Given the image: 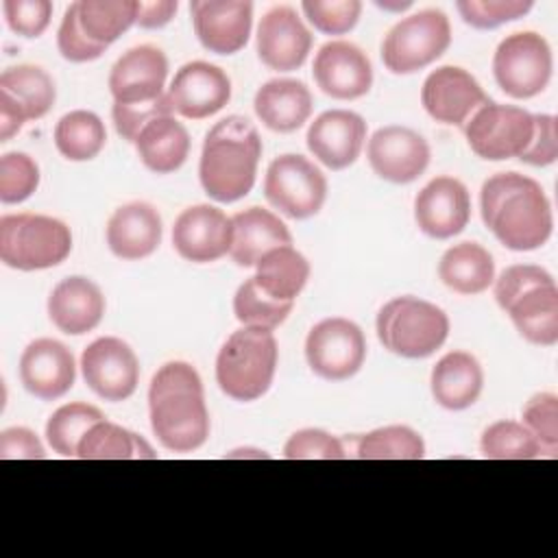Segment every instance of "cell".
<instances>
[{"instance_id":"obj_1","label":"cell","mask_w":558,"mask_h":558,"mask_svg":"<svg viewBox=\"0 0 558 558\" xmlns=\"http://www.w3.org/2000/svg\"><path fill=\"white\" fill-rule=\"evenodd\" d=\"M484 225L510 251L543 246L554 229L551 205L534 179L519 172H499L484 181L480 192Z\"/></svg>"},{"instance_id":"obj_43","label":"cell","mask_w":558,"mask_h":558,"mask_svg":"<svg viewBox=\"0 0 558 558\" xmlns=\"http://www.w3.org/2000/svg\"><path fill=\"white\" fill-rule=\"evenodd\" d=\"M301 7L314 28L325 35L349 33L362 13V2L357 0H305Z\"/></svg>"},{"instance_id":"obj_10","label":"cell","mask_w":558,"mask_h":558,"mask_svg":"<svg viewBox=\"0 0 558 558\" xmlns=\"http://www.w3.org/2000/svg\"><path fill=\"white\" fill-rule=\"evenodd\" d=\"M266 201L288 218L303 220L320 211L327 198L325 174L303 155H279L264 179Z\"/></svg>"},{"instance_id":"obj_15","label":"cell","mask_w":558,"mask_h":558,"mask_svg":"<svg viewBox=\"0 0 558 558\" xmlns=\"http://www.w3.org/2000/svg\"><path fill=\"white\" fill-rule=\"evenodd\" d=\"M366 157L379 179L390 183H412L429 163V146L416 131L390 124L371 135Z\"/></svg>"},{"instance_id":"obj_26","label":"cell","mask_w":558,"mask_h":558,"mask_svg":"<svg viewBox=\"0 0 558 558\" xmlns=\"http://www.w3.org/2000/svg\"><path fill=\"white\" fill-rule=\"evenodd\" d=\"M105 314V296L87 277H68L59 281L48 296V316L52 325L68 333L81 336L98 327Z\"/></svg>"},{"instance_id":"obj_30","label":"cell","mask_w":558,"mask_h":558,"mask_svg":"<svg viewBox=\"0 0 558 558\" xmlns=\"http://www.w3.org/2000/svg\"><path fill=\"white\" fill-rule=\"evenodd\" d=\"M429 386L438 405L447 410H466L482 395L484 371L471 353L451 351L436 362Z\"/></svg>"},{"instance_id":"obj_39","label":"cell","mask_w":558,"mask_h":558,"mask_svg":"<svg viewBox=\"0 0 558 558\" xmlns=\"http://www.w3.org/2000/svg\"><path fill=\"white\" fill-rule=\"evenodd\" d=\"M480 449L488 460H534L545 453L534 434L517 421H497L482 434Z\"/></svg>"},{"instance_id":"obj_28","label":"cell","mask_w":558,"mask_h":558,"mask_svg":"<svg viewBox=\"0 0 558 558\" xmlns=\"http://www.w3.org/2000/svg\"><path fill=\"white\" fill-rule=\"evenodd\" d=\"M233 240H231V259L238 266H255L262 255L275 246L292 244L288 227L264 207H248L231 216Z\"/></svg>"},{"instance_id":"obj_49","label":"cell","mask_w":558,"mask_h":558,"mask_svg":"<svg viewBox=\"0 0 558 558\" xmlns=\"http://www.w3.org/2000/svg\"><path fill=\"white\" fill-rule=\"evenodd\" d=\"M523 163L530 166H551L558 159V129L556 118L549 113L534 116V131L532 140L525 146V150L519 155Z\"/></svg>"},{"instance_id":"obj_24","label":"cell","mask_w":558,"mask_h":558,"mask_svg":"<svg viewBox=\"0 0 558 558\" xmlns=\"http://www.w3.org/2000/svg\"><path fill=\"white\" fill-rule=\"evenodd\" d=\"M312 48V33L290 7L270 9L257 26V54L264 65L279 72L299 70Z\"/></svg>"},{"instance_id":"obj_37","label":"cell","mask_w":558,"mask_h":558,"mask_svg":"<svg viewBox=\"0 0 558 558\" xmlns=\"http://www.w3.org/2000/svg\"><path fill=\"white\" fill-rule=\"evenodd\" d=\"M107 142L102 120L87 109L65 113L54 126V146L70 161L94 159Z\"/></svg>"},{"instance_id":"obj_34","label":"cell","mask_w":558,"mask_h":558,"mask_svg":"<svg viewBox=\"0 0 558 558\" xmlns=\"http://www.w3.org/2000/svg\"><path fill=\"white\" fill-rule=\"evenodd\" d=\"M76 458L81 460H153L157 453L137 434L111 423L98 421L81 438Z\"/></svg>"},{"instance_id":"obj_46","label":"cell","mask_w":558,"mask_h":558,"mask_svg":"<svg viewBox=\"0 0 558 558\" xmlns=\"http://www.w3.org/2000/svg\"><path fill=\"white\" fill-rule=\"evenodd\" d=\"M161 116H172V105L168 100V94H163L161 98L157 100H150V102H135V105H120V102H113V109H111V118H113V124H116V131L135 144L140 131L155 118H161Z\"/></svg>"},{"instance_id":"obj_2","label":"cell","mask_w":558,"mask_h":558,"mask_svg":"<svg viewBox=\"0 0 558 558\" xmlns=\"http://www.w3.org/2000/svg\"><path fill=\"white\" fill-rule=\"evenodd\" d=\"M150 427L170 451H194L209 436L203 381L187 362H168L150 379Z\"/></svg>"},{"instance_id":"obj_20","label":"cell","mask_w":558,"mask_h":558,"mask_svg":"<svg viewBox=\"0 0 558 558\" xmlns=\"http://www.w3.org/2000/svg\"><path fill=\"white\" fill-rule=\"evenodd\" d=\"M312 72L320 92L338 100L360 98L373 85V65L366 52L342 39L320 46Z\"/></svg>"},{"instance_id":"obj_35","label":"cell","mask_w":558,"mask_h":558,"mask_svg":"<svg viewBox=\"0 0 558 558\" xmlns=\"http://www.w3.org/2000/svg\"><path fill=\"white\" fill-rule=\"evenodd\" d=\"M349 458L360 460H421L425 442L418 432L408 425H388L364 436L344 438Z\"/></svg>"},{"instance_id":"obj_5","label":"cell","mask_w":558,"mask_h":558,"mask_svg":"<svg viewBox=\"0 0 558 558\" xmlns=\"http://www.w3.org/2000/svg\"><path fill=\"white\" fill-rule=\"evenodd\" d=\"M277 340L270 329L233 331L216 357V381L235 401H255L268 392L277 371Z\"/></svg>"},{"instance_id":"obj_6","label":"cell","mask_w":558,"mask_h":558,"mask_svg":"<svg viewBox=\"0 0 558 558\" xmlns=\"http://www.w3.org/2000/svg\"><path fill=\"white\" fill-rule=\"evenodd\" d=\"M449 336L447 314L416 296H395L377 314V338L395 355L421 360L436 353Z\"/></svg>"},{"instance_id":"obj_9","label":"cell","mask_w":558,"mask_h":558,"mask_svg":"<svg viewBox=\"0 0 558 558\" xmlns=\"http://www.w3.org/2000/svg\"><path fill=\"white\" fill-rule=\"evenodd\" d=\"M551 48L547 39L534 31L508 35L493 57L495 81L512 98L541 94L551 78Z\"/></svg>"},{"instance_id":"obj_7","label":"cell","mask_w":558,"mask_h":558,"mask_svg":"<svg viewBox=\"0 0 558 558\" xmlns=\"http://www.w3.org/2000/svg\"><path fill=\"white\" fill-rule=\"evenodd\" d=\"M72 251L70 227L41 214L0 218V259L17 270H44L61 264Z\"/></svg>"},{"instance_id":"obj_12","label":"cell","mask_w":558,"mask_h":558,"mask_svg":"<svg viewBox=\"0 0 558 558\" xmlns=\"http://www.w3.org/2000/svg\"><path fill=\"white\" fill-rule=\"evenodd\" d=\"M305 357L310 368L329 381L353 377L366 357L362 329L342 316L316 323L305 338Z\"/></svg>"},{"instance_id":"obj_14","label":"cell","mask_w":558,"mask_h":558,"mask_svg":"<svg viewBox=\"0 0 558 558\" xmlns=\"http://www.w3.org/2000/svg\"><path fill=\"white\" fill-rule=\"evenodd\" d=\"M85 384L105 401L129 399L140 381V362L133 349L113 336L94 340L81 355Z\"/></svg>"},{"instance_id":"obj_47","label":"cell","mask_w":558,"mask_h":558,"mask_svg":"<svg viewBox=\"0 0 558 558\" xmlns=\"http://www.w3.org/2000/svg\"><path fill=\"white\" fill-rule=\"evenodd\" d=\"M2 11L13 33L22 37H39L52 17L50 0H4Z\"/></svg>"},{"instance_id":"obj_18","label":"cell","mask_w":558,"mask_h":558,"mask_svg":"<svg viewBox=\"0 0 558 558\" xmlns=\"http://www.w3.org/2000/svg\"><path fill=\"white\" fill-rule=\"evenodd\" d=\"M421 102L436 122L464 126V122L488 102V98L475 76L466 70L442 65L425 78Z\"/></svg>"},{"instance_id":"obj_13","label":"cell","mask_w":558,"mask_h":558,"mask_svg":"<svg viewBox=\"0 0 558 558\" xmlns=\"http://www.w3.org/2000/svg\"><path fill=\"white\" fill-rule=\"evenodd\" d=\"M57 98L54 81L39 65H13L0 74V142H9L24 122L44 118Z\"/></svg>"},{"instance_id":"obj_17","label":"cell","mask_w":558,"mask_h":558,"mask_svg":"<svg viewBox=\"0 0 558 558\" xmlns=\"http://www.w3.org/2000/svg\"><path fill=\"white\" fill-rule=\"evenodd\" d=\"M231 98V81L214 63L190 61L181 65L168 87L172 111L190 120H203L218 113Z\"/></svg>"},{"instance_id":"obj_38","label":"cell","mask_w":558,"mask_h":558,"mask_svg":"<svg viewBox=\"0 0 558 558\" xmlns=\"http://www.w3.org/2000/svg\"><path fill=\"white\" fill-rule=\"evenodd\" d=\"M102 412L96 405L74 401L65 403L59 410L52 412V416L46 423V440L63 458H74L81 438L87 434V429L102 421Z\"/></svg>"},{"instance_id":"obj_16","label":"cell","mask_w":558,"mask_h":558,"mask_svg":"<svg viewBox=\"0 0 558 558\" xmlns=\"http://www.w3.org/2000/svg\"><path fill=\"white\" fill-rule=\"evenodd\" d=\"M231 218L214 205H194L179 214L172 227V244L177 253L194 264H207L231 251Z\"/></svg>"},{"instance_id":"obj_36","label":"cell","mask_w":558,"mask_h":558,"mask_svg":"<svg viewBox=\"0 0 558 558\" xmlns=\"http://www.w3.org/2000/svg\"><path fill=\"white\" fill-rule=\"evenodd\" d=\"M78 26L87 39L100 46L113 44L137 17L135 0H78Z\"/></svg>"},{"instance_id":"obj_3","label":"cell","mask_w":558,"mask_h":558,"mask_svg":"<svg viewBox=\"0 0 558 558\" xmlns=\"http://www.w3.org/2000/svg\"><path fill=\"white\" fill-rule=\"evenodd\" d=\"M262 157L257 129L242 116H227L205 135L198 177L209 198L235 203L244 198L255 183Z\"/></svg>"},{"instance_id":"obj_42","label":"cell","mask_w":558,"mask_h":558,"mask_svg":"<svg viewBox=\"0 0 558 558\" xmlns=\"http://www.w3.org/2000/svg\"><path fill=\"white\" fill-rule=\"evenodd\" d=\"M456 9L466 24L480 31H488L523 17L532 9V2L530 0H460Z\"/></svg>"},{"instance_id":"obj_27","label":"cell","mask_w":558,"mask_h":558,"mask_svg":"<svg viewBox=\"0 0 558 558\" xmlns=\"http://www.w3.org/2000/svg\"><path fill=\"white\" fill-rule=\"evenodd\" d=\"M161 242V216L148 203L133 201L118 207L107 222V244L120 259H144Z\"/></svg>"},{"instance_id":"obj_22","label":"cell","mask_w":558,"mask_h":558,"mask_svg":"<svg viewBox=\"0 0 558 558\" xmlns=\"http://www.w3.org/2000/svg\"><path fill=\"white\" fill-rule=\"evenodd\" d=\"M74 355L63 342L39 338L22 351L20 381L33 397L54 401L74 386Z\"/></svg>"},{"instance_id":"obj_23","label":"cell","mask_w":558,"mask_h":558,"mask_svg":"<svg viewBox=\"0 0 558 558\" xmlns=\"http://www.w3.org/2000/svg\"><path fill=\"white\" fill-rule=\"evenodd\" d=\"M168 76V59L155 46H135L126 50L111 68L109 92L113 102L135 105L163 96Z\"/></svg>"},{"instance_id":"obj_33","label":"cell","mask_w":558,"mask_h":558,"mask_svg":"<svg viewBox=\"0 0 558 558\" xmlns=\"http://www.w3.org/2000/svg\"><path fill=\"white\" fill-rule=\"evenodd\" d=\"M255 268L257 286L277 301H294L310 279V262L290 244L270 248Z\"/></svg>"},{"instance_id":"obj_50","label":"cell","mask_w":558,"mask_h":558,"mask_svg":"<svg viewBox=\"0 0 558 558\" xmlns=\"http://www.w3.org/2000/svg\"><path fill=\"white\" fill-rule=\"evenodd\" d=\"M0 458L2 460H44L46 449L35 432L26 427H9L0 432Z\"/></svg>"},{"instance_id":"obj_44","label":"cell","mask_w":558,"mask_h":558,"mask_svg":"<svg viewBox=\"0 0 558 558\" xmlns=\"http://www.w3.org/2000/svg\"><path fill=\"white\" fill-rule=\"evenodd\" d=\"M283 458L288 460H344L349 458L344 438L331 436L323 429H299L283 445Z\"/></svg>"},{"instance_id":"obj_25","label":"cell","mask_w":558,"mask_h":558,"mask_svg":"<svg viewBox=\"0 0 558 558\" xmlns=\"http://www.w3.org/2000/svg\"><path fill=\"white\" fill-rule=\"evenodd\" d=\"M310 153L331 170L349 168L362 153L366 140V122L355 111L329 109L320 113L307 129Z\"/></svg>"},{"instance_id":"obj_32","label":"cell","mask_w":558,"mask_h":558,"mask_svg":"<svg viewBox=\"0 0 558 558\" xmlns=\"http://www.w3.org/2000/svg\"><path fill=\"white\" fill-rule=\"evenodd\" d=\"M438 277L458 294H480L495 281V262L482 244L460 242L440 257Z\"/></svg>"},{"instance_id":"obj_4","label":"cell","mask_w":558,"mask_h":558,"mask_svg":"<svg viewBox=\"0 0 558 558\" xmlns=\"http://www.w3.org/2000/svg\"><path fill=\"white\" fill-rule=\"evenodd\" d=\"M495 301L527 342L541 347L558 342V288L545 268L508 266L495 281Z\"/></svg>"},{"instance_id":"obj_29","label":"cell","mask_w":558,"mask_h":558,"mask_svg":"<svg viewBox=\"0 0 558 558\" xmlns=\"http://www.w3.org/2000/svg\"><path fill=\"white\" fill-rule=\"evenodd\" d=\"M253 107L264 126L277 133H292L307 122L312 94L301 81L275 78L257 89Z\"/></svg>"},{"instance_id":"obj_11","label":"cell","mask_w":558,"mask_h":558,"mask_svg":"<svg viewBox=\"0 0 558 558\" xmlns=\"http://www.w3.org/2000/svg\"><path fill=\"white\" fill-rule=\"evenodd\" d=\"M464 135L471 150L488 161L519 157L532 140L534 116L521 107L486 102L466 122Z\"/></svg>"},{"instance_id":"obj_45","label":"cell","mask_w":558,"mask_h":558,"mask_svg":"<svg viewBox=\"0 0 558 558\" xmlns=\"http://www.w3.org/2000/svg\"><path fill=\"white\" fill-rule=\"evenodd\" d=\"M523 425L534 434L545 453L554 456L558 449V397L554 392H538L523 405Z\"/></svg>"},{"instance_id":"obj_48","label":"cell","mask_w":558,"mask_h":558,"mask_svg":"<svg viewBox=\"0 0 558 558\" xmlns=\"http://www.w3.org/2000/svg\"><path fill=\"white\" fill-rule=\"evenodd\" d=\"M57 46L63 59L72 61V63H85V61H94L98 59L107 46L94 44L92 39L85 37V33L78 26V13H76V2H72L61 20L59 33H57Z\"/></svg>"},{"instance_id":"obj_31","label":"cell","mask_w":558,"mask_h":558,"mask_svg":"<svg viewBox=\"0 0 558 558\" xmlns=\"http://www.w3.org/2000/svg\"><path fill=\"white\" fill-rule=\"evenodd\" d=\"M135 148L148 170L157 174H168L185 163L190 155V135L177 118L161 116L150 120L140 131Z\"/></svg>"},{"instance_id":"obj_21","label":"cell","mask_w":558,"mask_h":558,"mask_svg":"<svg viewBox=\"0 0 558 558\" xmlns=\"http://www.w3.org/2000/svg\"><path fill=\"white\" fill-rule=\"evenodd\" d=\"M469 218V190L453 177L432 179L414 198V220L418 229L429 238H453L466 227Z\"/></svg>"},{"instance_id":"obj_41","label":"cell","mask_w":558,"mask_h":558,"mask_svg":"<svg viewBox=\"0 0 558 558\" xmlns=\"http://www.w3.org/2000/svg\"><path fill=\"white\" fill-rule=\"evenodd\" d=\"M39 185V166L26 153H4L0 157V201L22 203Z\"/></svg>"},{"instance_id":"obj_19","label":"cell","mask_w":558,"mask_h":558,"mask_svg":"<svg viewBox=\"0 0 558 558\" xmlns=\"http://www.w3.org/2000/svg\"><path fill=\"white\" fill-rule=\"evenodd\" d=\"M190 13L194 33L209 52L233 54L246 46L253 24L248 0H194Z\"/></svg>"},{"instance_id":"obj_52","label":"cell","mask_w":558,"mask_h":558,"mask_svg":"<svg viewBox=\"0 0 558 558\" xmlns=\"http://www.w3.org/2000/svg\"><path fill=\"white\" fill-rule=\"evenodd\" d=\"M377 7L388 9V11H405V9L412 7V2H395V4H390V2H377Z\"/></svg>"},{"instance_id":"obj_40","label":"cell","mask_w":558,"mask_h":558,"mask_svg":"<svg viewBox=\"0 0 558 558\" xmlns=\"http://www.w3.org/2000/svg\"><path fill=\"white\" fill-rule=\"evenodd\" d=\"M292 305L294 301H277L270 294H266L257 286L255 277L246 279L233 296V314L244 327H259L270 331L288 318Z\"/></svg>"},{"instance_id":"obj_51","label":"cell","mask_w":558,"mask_h":558,"mask_svg":"<svg viewBox=\"0 0 558 558\" xmlns=\"http://www.w3.org/2000/svg\"><path fill=\"white\" fill-rule=\"evenodd\" d=\"M177 0H157V2H137L135 24L142 28H161L177 13Z\"/></svg>"},{"instance_id":"obj_8","label":"cell","mask_w":558,"mask_h":558,"mask_svg":"<svg viewBox=\"0 0 558 558\" xmlns=\"http://www.w3.org/2000/svg\"><path fill=\"white\" fill-rule=\"evenodd\" d=\"M449 44V17L438 9H423L399 20L388 31L381 44V59L392 74H412L434 63Z\"/></svg>"}]
</instances>
